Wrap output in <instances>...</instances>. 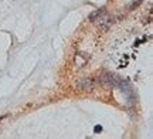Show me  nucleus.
Listing matches in <instances>:
<instances>
[{
	"label": "nucleus",
	"mask_w": 153,
	"mask_h": 139,
	"mask_svg": "<svg viewBox=\"0 0 153 139\" xmlns=\"http://www.w3.org/2000/svg\"><path fill=\"white\" fill-rule=\"evenodd\" d=\"M94 132H95V134H99V132H102V126H101V125H97V126L94 128Z\"/></svg>",
	"instance_id": "39448f33"
},
{
	"label": "nucleus",
	"mask_w": 153,
	"mask_h": 139,
	"mask_svg": "<svg viewBox=\"0 0 153 139\" xmlns=\"http://www.w3.org/2000/svg\"><path fill=\"white\" fill-rule=\"evenodd\" d=\"M105 14V9L102 7V9H98V10L92 11L89 16H88V20L89 22H95V20H98V19H101V17Z\"/></svg>",
	"instance_id": "f257e3e1"
},
{
	"label": "nucleus",
	"mask_w": 153,
	"mask_h": 139,
	"mask_svg": "<svg viewBox=\"0 0 153 139\" xmlns=\"http://www.w3.org/2000/svg\"><path fill=\"white\" fill-rule=\"evenodd\" d=\"M142 1H143V0H133L131 4H129V7H128V9H129V10H133V9H136V7L140 4Z\"/></svg>",
	"instance_id": "20e7f679"
},
{
	"label": "nucleus",
	"mask_w": 153,
	"mask_h": 139,
	"mask_svg": "<svg viewBox=\"0 0 153 139\" xmlns=\"http://www.w3.org/2000/svg\"><path fill=\"white\" fill-rule=\"evenodd\" d=\"M99 20H101V19H99ZM112 23H114V19H112V17H105V19L101 20V28H102V30H108V28L112 26Z\"/></svg>",
	"instance_id": "f03ea898"
},
{
	"label": "nucleus",
	"mask_w": 153,
	"mask_h": 139,
	"mask_svg": "<svg viewBox=\"0 0 153 139\" xmlns=\"http://www.w3.org/2000/svg\"><path fill=\"white\" fill-rule=\"evenodd\" d=\"M79 87H81L82 89H92V87H94V80L91 78H87V80H84V81H81V83L78 84Z\"/></svg>",
	"instance_id": "7ed1b4c3"
}]
</instances>
